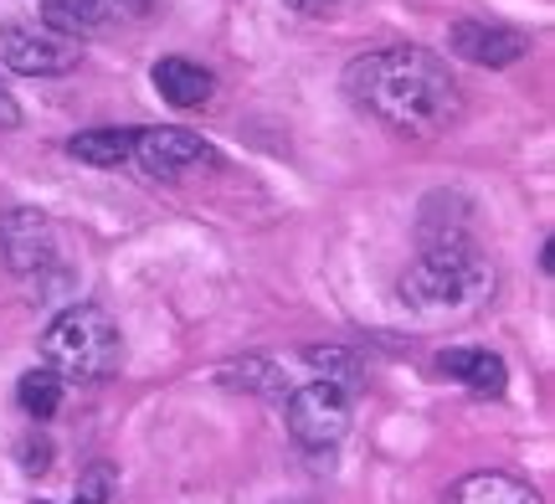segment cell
<instances>
[{
    "label": "cell",
    "mask_w": 555,
    "mask_h": 504,
    "mask_svg": "<svg viewBox=\"0 0 555 504\" xmlns=\"http://www.w3.org/2000/svg\"><path fill=\"white\" fill-rule=\"evenodd\" d=\"M217 160V150L191 134V129H176V124H159V129H134V160L144 176H155V181H176L185 170H196V165H211Z\"/></svg>",
    "instance_id": "obj_7"
},
{
    "label": "cell",
    "mask_w": 555,
    "mask_h": 504,
    "mask_svg": "<svg viewBox=\"0 0 555 504\" xmlns=\"http://www.w3.org/2000/svg\"><path fill=\"white\" fill-rule=\"evenodd\" d=\"M124 361L119 320L99 303H67L57 320L41 329V365H52L62 382H108Z\"/></svg>",
    "instance_id": "obj_3"
},
{
    "label": "cell",
    "mask_w": 555,
    "mask_h": 504,
    "mask_svg": "<svg viewBox=\"0 0 555 504\" xmlns=\"http://www.w3.org/2000/svg\"><path fill=\"white\" fill-rule=\"evenodd\" d=\"M283 423H288V438H294L304 453H330V448L345 443V432L356 423L350 391L335 382L309 376L304 386H288V391H283Z\"/></svg>",
    "instance_id": "obj_4"
},
{
    "label": "cell",
    "mask_w": 555,
    "mask_h": 504,
    "mask_svg": "<svg viewBox=\"0 0 555 504\" xmlns=\"http://www.w3.org/2000/svg\"><path fill=\"white\" fill-rule=\"evenodd\" d=\"M67 155L78 165H93V170H119V165L134 160V129H119V124L82 129V134L67 140Z\"/></svg>",
    "instance_id": "obj_13"
},
{
    "label": "cell",
    "mask_w": 555,
    "mask_h": 504,
    "mask_svg": "<svg viewBox=\"0 0 555 504\" xmlns=\"http://www.w3.org/2000/svg\"><path fill=\"white\" fill-rule=\"evenodd\" d=\"M16 124H21L16 99H11V93H0V129H16Z\"/></svg>",
    "instance_id": "obj_22"
},
{
    "label": "cell",
    "mask_w": 555,
    "mask_h": 504,
    "mask_svg": "<svg viewBox=\"0 0 555 504\" xmlns=\"http://www.w3.org/2000/svg\"><path fill=\"white\" fill-rule=\"evenodd\" d=\"M0 258L16 279H37L57 262V227L37 206H5L0 211Z\"/></svg>",
    "instance_id": "obj_6"
},
{
    "label": "cell",
    "mask_w": 555,
    "mask_h": 504,
    "mask_svg": "<svg viewBox=\"0 0 555 504\" xmlns=\"http://www.w3.org/2000/svg\"><path fill=\"white\" fill-rule=\"evenodd\" d=\"M448 52L474 67H509L530 52V37L515 26H489V21H453L448 26Z\"/></svg>",
    "instance_id": "obj_8"
},
{
    "label": "cell",
    "mask_w": 555,
    "mask_h": 504,
    "mask_svg": "<svg viewBox=\"0 0 555 504\" xmlns=\"http://www.w3.org/2000/svg\"><path fill=\"white\" fill-rule=\"evenodd\" d=\"M16 453H21V468H26V474H47V468H52V443H47V438H21Z\"/></svg>",
    "instance_id": "obj_20"
},
{
    "label": "cell",
    "mask_w": 555,
    "mask_h": 504,
    "mask_svg": "<svg viewBox=\"0 0 555 504\" xmlns=\"http://www.w3.org/2000/svg\"><path fill=\"white\" fill-rule=\"evenodd\" d=\"M0 62L11 73H21V78H67V73H78L82 47L73 37L47 31V26L5 21L0 26Z\"/></svg>",
    "instance_id": "obj_5"
},
{
    "label": "cell",
    "mask_w": 555,
    "mask_h": 504,
    "mask_svg": "<svg viewBox=\"0 0 555 504\" xmlns=\"http://www.w3.org/2000/svg\"><path fill=\"white\" fill-rule=\"evenodd\" d=\"M345 93L371 119L412 140H433L463 114L457 78L427 47H380L356 57L345 67Z\"/></svg>",
    "instance_id": "obj_1"
},
{
    "label": "cell",
    "mask_w": 555,
    "mask_h": 504,
    "mask_svg": "<svg viewBox=\"0 0 555 504\" xmlns=\"http://www.w3.org/2000/svg\"><path fill=\"white\" fill-rule=\"evenodd\" d=\"M114 494H119V474H114L108 464H93L78 479V494H73L67 504H108Z\"/></svg>",
    "instance_id": "obj_18"
},
{
    "label": "cell",
    "mask_w": 555,
    "mask_h": 504,
    "mask_svg": "<svg viewBox=\"0 0 555 504\" xmlns=\"http://www.w3.org/2000/svg\"><path fill=\"white\" fill-rule=\"evenodd\" d=\"M99 5L103 26H134V21H150L159 11V0H93Z\"/></svg>",
    "instance_id": "obj_19"
},
{
    "label": "cell",
    "mask_w": 555,
    "mask_h": 504,
    "mask_svg": "<svg viewBox=\"0 0 555 504\" xmlns=\"http://www.w3.org/2000/svg\"><path fill=\"white\" fill-rule=\"evenodd\" d=\"M62 391H67V382H62L57 371H52V365H37V371H26L16 382V406L31 423H47V417L62 412Z\"/></svg>",
    "instance_id": "obj_14"
},
{
    "label": "cell",
    "mask_w": 555,
    "mask_h": 504,
    "mask_svg": "<svg viewBox=\"0 0 555 504\" xmlns=\"http://www.w3.org/2000/svg\"><path fill=\"white\" fill-rule=\"evenodd\" d=\"M150 78H155V93L170 108H201V103H211V93H217V78L191 57H159Z\"/></svg>",
    "instance_id": "obj_12"
},
{
    "label": "cell",
    "mask_w": 555,
    "mask_h": 504,
    "mask_svg": "<svg viewBox=\"0 0 555 504\" xmlns=\"http://www.w3.org/2000/svg\"><path fill=\"white\" fill-rule=\"evenodd\" d=\"M304 365L314 371L319 382H335V386H345L350 397H356V386H360V371L365 365L350 356V350H339V345H309L304 350Z\"/></svg>",
    "instance_id": "obj_16"
},
{
    "label": "cell",
    "mask_w": 555,
    "mask_h": 504,
    "mask_svg": "<svg viewBox=\"0 0 555 504\" xmlns=\"http://www.w3.org/2000/svg\"><path fill=\"white\" fill-rule=\"evenodd\" d=\"M442 504H545L540 489L519 474H504V468H478V474H463Z\"/></svg>",
    "instance_id": "obj_11"
},
{
    "label": "cell",
    "mask_w": 555,
    "mask_h": 504,
    "mask_svg": "<svg viewBox=\"0 0 555 504\" xmlns=\"http://www.w3.org/2000/svg\"><path fill=\"white\" fill-rule=\"evenodd\" d=\"M221 382L227 386H242V391H268V397H283L288 382H283V371L273 361H237L221 371Z\"/></svg>",
    "instance_id": "obj_17"
},
{
    "label": "cell",
    "mask_w": 555,
    "mask_h": 504,
    "mask_svg": "<svg viewBox=\"0 0 555 504\" xmlns=\"http://www.w3.org/2000/svg\"><path fill=\"white\" fill-rule=\"evenodd\" d=\"M288 11H298V16H324V11H335L339 0H283Z\"/></svg>",
    "instance_id": "obj_21"
},
{
    "label": "cell",
    "mask_w": 555,
    "mask_h": 504,
    "mask_svg": "<svg viewBox=\"0 0 555 504\" xmlns=\"http://www.w3.org/2000/svg\"><path fill=\"white\" fill-rule=\"evenodd\" d=\"M448 243H474V211H468V196L433 191L422 202V211H416V247H448Z\"/></svg>",
    "instance_id": "obj_9"
},
{
    "label": "cell",
    "mask_w": 555,
    "mask_h": 504,
    "mask_svg": "<svg viewBox=\"0 0 555 504\" xmlns=\"http://www.w3.org/2000/svg\"><path fill=\"white\" fill-rule=\"evenodd\" d=\"M437 371H442L448 382L478 391V397H499V391L509 386V365H504V356L483 350V345H453V350H442V356H437Z\"/></svg>",
    "instance_id": "obj_10"
},
{
    "label": "cell",
    "mask_w": 555,
    "mask_h": 504,
    "mask_svg": "<svg viewBox=\"0 0 555 504\" xmlns=\"http://www.w3.org/2000/svg\"><path fill=\"white\" fill-rule=\"evenodd\" d=\"M397 299L422 320H463L494 299V268L474 243L416 247L397 279Z\"/></svg>",
    "instance_id": "obj_2"
},
{
    "label": "cell",
    "mask_w": 555,
    "mask_h": 504,
    "mask_svg": "<svg viewBox=\"0 0 555 504\" xmlns=\"http://www.w3.org/2000/svg\"><path fill=\"white\" fill-rule=\"evenodd\" d=\"M41 26L57 31V37H93L103 31V16L93 0H41Z\"/></svg>",
    "instance_id": "obj_15"
}]
</instances>
